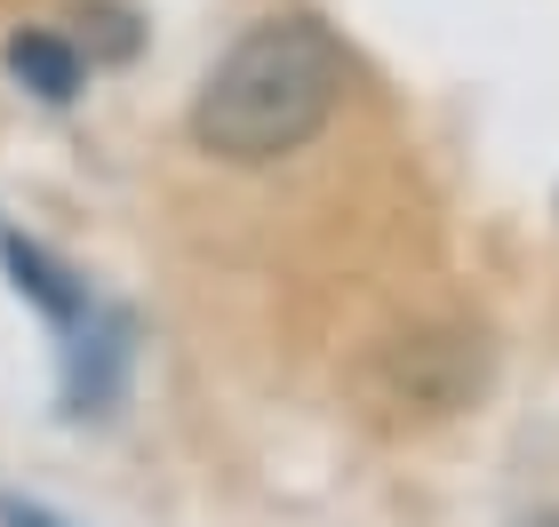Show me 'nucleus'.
<instances>
[{"mask_svg":"<svg viewBox=\"0 0 559 527\" xmlns=\"http://www.w3.org/2000/svg\"><path fill=\"white\" fill-rule=\"evenodd\" d=\"M344 105V48L312 16H264L209 64L192 96L200 153L233 168H272L304 153Z\"/></svg>","mask_w":559,"mask_h":527,"instance_id":"nucleus-1","label":"nucleus"},{"mask_svg":"<svg viewBox=\"0 0 559 527\" xmlns=\"http://www.w3.org/2000/svg\"><path fill=\"white\" fill-rule=\"evenodd\" d=\"M136 368V320L120 304H88L64 344V416H112Z\"/></svg>","mask_w":559,"mask_h":527,"instance_id":"nucleus-3","label":"nucleus"},{"mask_svg":"<svg viewBox=\"0 0 559 527\" xmlns=\"http://www.w3.org/2000/svg\"><path fill=\"white\" fill-rule=\"evenodd\" d=\"M9 72L40 96V105L81 96V57H72V40H57V33H16L9 40Z\"/></svg>","mask_w":559,"mask_h":527,"instance_id":"nucleus-5","label":"nucleus"},{"mask_svg":"<svg viewBox=\"0 0 559 527\" xmlns=\"http://www.w3.org/2000/svg\"><path fill=\"white\" fill-rule=\"evenodd\" d=\"M0 264H9V280L33 296V304L48 312V320H81L88 312V288L72 280V272L48 256L40 240H24V232H0Z\"/></svg>","mask_w":559,"mask_h":527,"instance_id":"nucleus-4","label":"nucleus"},{"mask_svg":"<svg viewBox=\"0 0 559 527\" xmlns=\"http://www.w3.org/2000/svg\"><path fill=\"white\" fill-rule=\"evenodd\" d=\"M0 527H72V519L48 512V504H33V495H0Z\"/></svg>","mask_w":559,"mask_h":527,"instance_id":"nucleus-6","label":"nucleus"},{"mask_svg":"<svg viewBox=\"0 0 559 527\" xmlns=\"http://www.w3.org/2000/svg\"><path fill=\"white\" fill-rule=\"evenodd\" d=\"M488 375H496V344L472 320H408V328H384L360 344V360L344 368V399L368 432L408 440L464 416L488 392Z\"/></svg>","mask_w":559,"mask_h":527,"instance_id":"nucleus-2","label":"nucleus"}]
</instances>
